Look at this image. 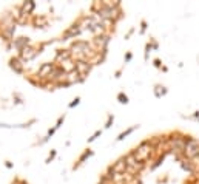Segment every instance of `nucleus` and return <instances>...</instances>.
Masks as SVG:
<instances>
[{"mask_svg":"<svg viewBox=\"0 0 199 184\" xmlns=\"http://www.w3.org/2000/svg\"><path fill=\"white\" fill-rule=\"evenodd\" d=\"M40 51H37V50H34V48H31V47H26V48H23L22 51H20V59L25 62V60H31V59H34L36 56H37Z\"/></svg>","mask_w":199,"mask_h":184,"instance_id":"2","label":"nucleus"},{"mask_svg":"<svg viewBox=\"0 0 199 184\" xmlns=\"http://www.w3.org/2000/svg\"><path fill=\"white\" fill-rule=\"evenodd\" d=\"M138 128H139V125H138V124H136V125H131L130 128H127L125 132H122L119 136H117V138H116V141H122V139H125L127 136H128V135H131L134 130H138Z\"/></svg>","mask_w":199,"mask_h":184,"instance_id":"5","label":"nucleus"},{"mask_svg":"<svg viewBox=\"0 0 199 184\" xmlns=\"http://www.w3.org/2000/svg\"><path fill=\"white\" fill-rule=\"evenodd\" d=\"M167 93H168L167 87L161 85V84H156V85H155V96H156V98H162V96H165Z\"/></svg>","mask_w":199,"mask_h":184,"instance_id":"6","label":"nucleus"},{"mask_svg":"<svg viewBox=\"0 0 199 184\" xmlns=\"http://www.w3.org/2000/svg\"><path fill=\"white\" fill-rule=\"evenodd\" d=\"M63 121H65V115H62V116H60V118L57 119V122H56V125H54V128H56V130H57V128H59V127L62 125V122H63Z\"/></svg>","mask_w":199,"mask_h":184,"instance_id":"12","label":"nucleus"},{"mask_svg":"<svg viewBox=\"0 0 199 184\" xmlns=\"http://www.w3.org/2000/svg\"><path fill=\"white\" fill-rule=\"evenodd\" d=\"M56 155H57V150H53L50 155H48V158H47V161H45V162H47V164H50L54 158H56Z\"/></svg>","mask_w":199,"mask_h":184,"instance_id":"10","label":"nucleus"},{"mask_svg":"<svg viewBox=\"0 0 199 184\" xmlns=\"http://www.w3.org/2000/svg\"><path fill=\"white\" fill-rule=\"evenodd\" d=\"M54 68H56V65H53V63H43V65L39 68V71H37V76H40V77H50Z\"/></svg>","mask_w":199,"mask_h":184,"instance_id":"3","label":"nucleus"},{"mask_svg":"<svg viewBox=\"0 0 199 184\" xmlns=\"http://www.w3.org/2000/svg\"><path fill=\"white\" fill-rule=\"evenodd\" d=\"M10 67L16 71V73H22L23 71V60L20 59V57H13L11 60H10Z\"/></svg>","mask_w":199,"mask_h":184,"instance_id":"4","label":"nucleus"},{"mask_svg":"<svg viewBox=\"0 0 199 184\" xmlns=\"http://www.w3.org/2000/svg\"><path fill=\"white\" fill-rule=\"evenodd\" d=\"M131 57H133V53L128 51V53H127V56H125V63H128V62L131 60Z\"/></svg>","mask_w":199,"mask_h":184,"instance_id":"16","label":"nucleus"},{"mask_svg":"<svg viewBox=\"0 0 199 184\" xmlns=\"http://www.w3.org/2000/svg\"><path fill=\"white\" fill-rule=\"evenodd\" d=\"M198 122H199V121H198Z\"/></svg>","mask_w":199,"mask_h":184,"instance_id":"18","label":"nucleus"},{"mask_svg":"<svg viewBox=\"0 0 199 184\" xmlns=\"http://www.w3.org/2000/svg\"><path fill=\"white\" fill-rule=\"evenodd\" d=\"M74 70L80 74V77L85 79V76L88 74L90 71H91V63H90L88 60H77L74 63Z\"/></svg>","mask_w":199,"mask_h":184,"instance_id":"1","label":"nucleus"},{"mask_svg":"<svg viewBox=\"0 0 199 184\" xmlns=\"http://www.w3.org/2000/svg\"><path fill=\"white\" fill-rule=\"evenodd\" d=\"M90 156H93V150H90V149H88V150H85V152H84L82 155H80V158H79L77 164L74 165V169H77V167H79V165H82V164L85 162V159H88V158H90Z\"/></svg>","mask_w":199,"mask_h":184,"instance_id":"7","label":"nucleus"},{"mask_svg":"<svg viewBox=\"0 0 199 184\" xmlns=\"http://www.w3.org/2000/svg\"><path fill=\"white\" fill-rule=\"evenodd\" d=\"M113 122H114V116H113V115H108V118H107V122H105V128H110Z\"/></svg>","mask_w":199,"mask_h":184,"instance_id":"9","label":"nucleus"},{"mask_svg":"<svg viewBox=\"0 0 199 184\" xmlns=\"http://www.w3.org/2000/svg\"><path fill=\"white\" fill-rule=\"evenodd\" d=\"M117 101H119L121 104H128V102H130V101H128V96H127L124 91H121V93L117 95Z\"/></svg>","mask_w":199,"mask_h":184,"instance_id":"8","label":"nucleus"},{"mask_svg":"<svg viewBox=\"0 0 199 184\" xmlns=\"http://www.w3.org/2000/svg\"><path fill=\"white\" fill-rule=\"evenodd\" d=\"M153 63H155V67H156V68H161V70H162V67H164V65L161 63L159 59H155V60H153Z\"/></svg>","mask_w":199,"mask_h":184,"instance_id":"15","label":"nucleus"},{"mask_svg":"<svg viewBox=\"0 0 199 184\" xmlns=\"http://www.w3.org/2000/svg\"><path fill=\"white\" fill-rule=\"evenodd\" d=\"M133 33H134V28H131V30H130L128 33H127V36H125V39H130V36H131Z\"/></svg>","mask_w":199,"mask_h":184,"instance_id":"17","label":"nucleus"},{"mask_svg":"<svg viewBox=\"0 0 199 184\" xmlns=\"http://www.w3.org/2000/svg\"><path fill=\"white\" fill-rule=\"evenodd\" d=\"M101 135H102V130H97V132H96V133H94L91 138H88V142H93V141H96V139H97V136H101Z\"/></svg>","mask_w":199,"mask_h":184,"instance_id":"11","label":"nucleus"},{"mask_svg":"<svg viewBox=\"0 0 199 184\" xmlns=\"http://www.w3.org/2000/svg\"><path fill=\"white\" fill-rule=\"evenodd\" d=\"M145 31H147V22L142 20V22H141V34H144Z\"/></svg>","mask_w":199,"mask_h":184,"instance_id":"14","label":"nucleus"},{"mask_svg":"<svg viewBox=\"0 0 199 184\" xmlns=\"http://www.w3.org/2000/svg\"><path fill=\"white\" fill-rule=\"evenodd\" d=\"M79 104H80V98L77 96L76 99H73V102H71L68 107H70V108H74V107H76V105H79Z\"/></svg>","mask_w":199,"mask_h":184,"instance_id":"13","label":"nucleus"}]
</instances>
